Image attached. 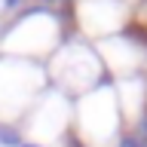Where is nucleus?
<instances>
[{"label": "nucleus", "mask_w": 147, "mask_h": 147, "mask_svg": "<svg viewBox=\"0 0 147 147\" xmlns=\"http://www.w3.org/2000/svg\"><path fill=\"white\" fill-rule=\"evenodd\" d=\"M46 77H52V89H58V92L74 98V95H86L89 89H95L98 83L107 80L110 74L104 71L101 55L89 43L71 37L46 61Z\"/></svg>", "instance_id": "f257e3e1"}, {"label": "nucleus", "mask_w": 147, "mask_h": 147, "mask_svg": "<svg viewBox=\"0 0 147 147\" xmlns=\"http://www.w3.org/2000/svg\"><path fill=\"white\" fill-rule=\"evenodd\" d=\"M22 147H46V144H37V141H25Z\"/></svg>", "instance_id": "7ed1b4c3"}, {"label": "nucleus", "mask_w": 147, "mask_h": 147, "mask_svg": "<svg viewBox=\"0 0 147 147\" xmlns=\"http://www.w3.org/2000/svg\"><path fill=\"white\" fill-rule=\"evenodd\" d=\"M25 144V135L18 126H9V123H0V147H22Z\"/></svg>", "instance_id": "f03ea898"}]
</instances>
